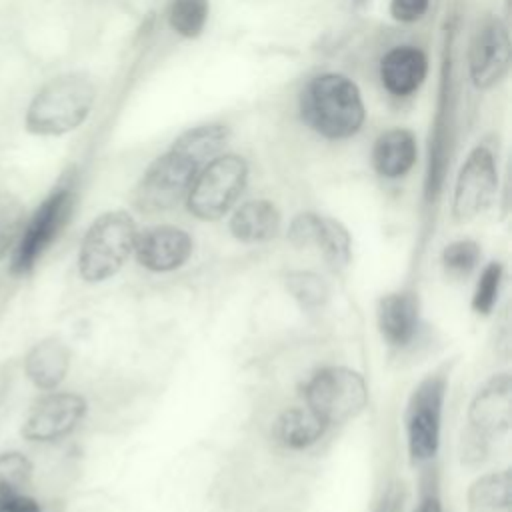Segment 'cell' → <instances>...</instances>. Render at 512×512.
<instances>
[{"instance_id": "1", "label": "cell", "mask_w": 512, "mask_h": 512, "mask_svg": "<svg viewBox=\"0 0 512 512\" xmlns=\"http://www.w3.org/2000/svg\"><path fill=\"white\" fill-rule=\"evenodd\" d=\"M300 118L320 136L344 140L362 128L366 110L358 86L348 76L326 72L302 90Z\"/></svg>"}, {"instance_id": "2", "label": "cell", "mask_w": 512, "mask_h": 512, "mask_svg": "<svg viewBox=\"0 0 512 512\" xmlns=\"http://www.w3.org/2000/svg\"><path fill=\"white\" fill-rule=\"evenodd\" d=\"M96 100L92 80L80 72L48 80L30 100L24 128L36 136H62L86 122Z\"/></svg>"}, {"instance_id": "3", "label": "cell", "mask_w": 512, "mask_h": 512, "mask_svg": "<svg viewBox=\"0 0 512 512\" xmlns=\"http://www.w3.org/2000/svg\"><path fill=\"white\" fill-rule=\"evenodd\" d=\"M138 230L124 210L100 214L86 230L78 250V272L86 282H102L114 276L134 252Z\"/></svg>"}, {"instance_id": "4", "label": "cell", "mask_w": 512, "mask_h": 512, "mask_svg": "<svg viewBox=\"0 0 512 512\" xmlns=\"http://www.w3.org/2000/svg\"><path fill=\"white\" fill-rule=\"evenodd\" d=\"M206 164L192 148L178 138L158 156L134 190V206L142 212H162L186 198L196 174Z\"/></svg>"}, {"instance_id": "5", "label": "cell", "mask_w": 512, "mask_h": 512, "mask_svg": "<svg viewBox=\"0 0 512 512\" xmlns=\"http://www.w3.org/2000/svg\"><path fill=\"white\" fill-rule=\"evenodd\" d=\"M74 202V186L70 182H62L38 204L32 216L24 220L10 258L12 276H24L36 266V262L66 228L74 210Z\"/></svg>"}, {"instance_id": "6", "label": "cell", "mask_w": 512, "mask_h": 512, "mask_svg": "<svg viewBox=\"0 0 512 512\" xmlns=\"http://www.w3.org/2000/svg\"><path fill=\"white\" fill-rule=\"evenodd\" d=\"M248 180V164L238 154H218L196 174L186 206L200 220L222 218L242 194Z\"/></svg>"}, {"instance_id": "7", "label": "cell", "mask_w": 512, "mask_h": 512, "mask_svg": "<svg viewBox=\"0 0 512 512\" xmlns=\"http://www.w3.org/2000/svg\"><path fill=\"white\" fill-rule=\"evenodd\" d=\"M308 408L328 426L354 418L368 400L364 378L344 366H328L318 370L304 386Z\"/></svg>"}, {"instance_id": "8", "label": "cell", "mask_w": 512, "mask_h": 512, "mask_svg": "<svg viewBox=\"0 0 512 512\" xmlns=\"http://www.w3.org/2000/svg\"><path fill=\"white\" fill-rule=\"evenodd\" d=\"M444 394L446 378L440 374H430L414 388L408 400L406 438L410 458L416 464L432 460L438 452Z\"/></svg>"}, {"instance_id": "9", "label": "cell", "mask_w": 512, "mask_h": 512, "mask_svg": "<svg viewBox=\"0 0 512 512\" xmlns=\"http://www.w3.org/2000/svg\"><path fill=\"white\" fill-rule=\"evenodd\" d=\"M498 188V170L492 150L478 144L464 160L452 198V216L456 222H466L484 212L494 200Z\"/></svg>"}, {"instance_id": "10", "label": "cell", "mask_w": 512, "mask_h": 512, "mask_svg": "<svg viewBox=\"0 0 512 512\" xmlns=\"http://www.w3.org/2000/svg\"><path fill=\"white\" fill-rule=\"evenodd\" d=\"M510 68V34L498 16H486L476 28L468 50V72L476 88L496 86Z\"/></svg>"}, {"instance_id": "11", "label": "cell", "mask_w": 512, "mask_h": 512, "mask_svg": "<svg viewBox=\"0 0 512 512\" xmlns=\"http://www.w3.org/2000/svg\"><path fill=\"white\" fill-rule=\"evenodd\" d=\"M86 414V400L74 392H50L28 412L22 436L30 442H54L70 434Z\"/></svg>"}, {"instance_id": "12", "label": "cell", "mask_w": 512, "mask_h": 512, "mask_svg": "<svg viewBox=\"0 0 512 512\" xmlns=\"http://www.w3.org/2000/svg\"><path fill=\"white\" fill-rule=\"evenodd\" d=\"M470 432L482 440L502 436L512 422V380L510 374H494L472 398L468 408Z\"/></svg>"}, {"instance_id": "13", "label": "cell", "mask_w": 512, "mask_h": 512, "mask_svg": "<svg viewBox=\"0 0 512 512\" xmlns=\"http://www.w3.org/2000/svg\"><path fill=\"white\" fill-rule=\"evenodd\" d=\"M134 252L144 268L152 272H170L190 258L192 238L176 226H154L136 236Z\"/></svg>"}, {"instance_id": "14", "label": "cell", "mask_w": 512, "mask_h": 512, "mask_svg": "<svg viewBox=\"0 0 512 512\" xmlns=\"http://www.w3.org/2000/svg\"><path fill=\"white\" fill-rule=\"evenodd\" d=\"M428 74V58L418 46H394L380 60L382 86L392 96L414 94Z\"/></svg>"}, {"instance_id": "15", "label": "cell", "mask_w": 512, "mask_h": 512, "mask_svg": "<svg viewBox=\"0 0 512 512\" xmlns=\"http://www.w3.org/2000/svg\"><path fill=\"white\" fill-rule=\"evenodd\" d=\"M68 368H70V350L56 336L38 340L24 356L26 378L38 390L50 392L58 388L68 374Z\"/></svg>"}, {"instance_id": "16", "label": "cell", "mask_w": 512, "mask_h": 512, "mask_svg": "<svg viewBox=\"0 0 512 512\" xmlns=\"http://www.w3.org/2000/svg\"><path fill=\"white\" fill-rule=\"evenodd\" d=\"M378 328L392 346H406L418 330V298L412 292H392L378 302Z\"/></svg>"}, {"instance_id": "17", "label": "cell", "mask_w": 512, "mask_h": 512, "mask_svg": "<svg viewBox=\"0 0 512 512\" xmlns=\"http://www.w3.org/2000/svg\"><path fill=\"white\" fill-rule=\"evenodd\" d=\"M416 154L414 134L406 128H390L374 140L372 166L382 178H400L410 172Z\"/></svg>"}, {"instance_id": "18", "label": "cell", "mask_w": 512, "mask_h": 512, "mask_svg": "<svg viewBox=\"0 0 512 512\" xmlns=\"http://www.w3.org/2000/svg\"><path fill=\"white\" fill-rule=\"evenodd\" d=\"M280 212L270 200H248L230 218V232L240 242H264L278 234Z\"/></svg>"}, {"instance_id": "19", "label": "cell", "mask_w": 512, "mask_h": 512, "mask_svg": "<svg viewBox=\"0 0 512 512\" xmlns=\"http://www.w3.org/2000/svg\"><path fill=\"white\" fill-rule=\"evenodd\" d=\"M326 424L310 408H288L276 422V438L286 448L302 450L324 434Z\"/></svg>"}, {"instance_id": "20", "label": "cell", "mask_w": 512, "mask_h": 512, "mask_svg": "<svg viewBox=\"0 0 512 512\" xmlns=\"http://www.w3.org/2000/svg\"><path fill=\"white\" fill-rule=\"evenodd\" d=\"M470 512H510L512 510V478L510 470L492 472L478 478L468 490Z\"/></svg>"}, {"instance_id": "21", "label": "cell", "mask_w": 512, "mask_h": 512, "mask_svg": "<svg viewBox=\"0 0 512 512\" xmlns=\"http://www.w3.org/2000/svg\"><path fill=\"white\" fill-rule=\"evenodd\" d=\"M208 0H172L168 6V24L182 38H198L208 22Z\"/></svg>"}, {"instance_id": "22", "label": "cell", "mask_w": 512, "mask_h": 512, "mask_svg": "<svg viewBox=\"0 0 512 512\" xmlns=\"http://www.w3.org/2000/svg\"><path fill=\"white\" fill-rule=\"evenodd\" d=\"M314 246H318L322 250L324 258L328 260V264L334 270H340L350 262V234L334 218L322 216L318 238H316Z\"/></svg>"}, {"instance_id": "23", "label": "cell", "mask_w": 512, "mask_h": 512, "mask_svg": "<svg viewBox=\"0 0 512 512\" xmlns=\"http://www.w3.org/2000/svg\"><path fill=\"white\" fill-rule=\"evenodd\" d=\"M286 288L304 310H316L324 306V302L328 300V286L314 272H304V270L290 272L286 276Z\"/></svg>"}, {"instance_id": "24", "label": "cell", "mask_w": 512, "mask_h": 512, "mask_svg": "<svg viewBox=\"0 0 512 512\" xmlns=\"http://www.w3.org/2000/svg\"><path fill=\"white\" fill-rule=\"evenodd\" d=\"M34 466L22 452L10 450L0 454V496L22 494L32 480Z\"/></svg>"}, {"instance_id": "25", "label": "cell", "mask_w": 512, "mask_h": 512, "mask_svg": "<svg viewBox=\"0 0 512 512\" xmlns=\"http://www.w3.org/2000/svg\"><path fill=\"white\" fill-rule=\"evenodd\" d=\"M24 204L18 196L0 190V260L16 244L24 226Z\"/></svg>"}, {"instance_id": "26", "label": "cell", "mask_w": 512, "mask_h": 512, "mask_svg": "<svg viewBox=\"0 0 512 512\" xmlns=\"http://www.w3.org/2000/svg\"><path fill=\"white\" fill-rule=\"evenodd\" d=\"M500 284H502V264L500 262H490L474 288L472 294V308L478 314H490L492 308L496 306L498 300V292H500Z\"/></svg>"}, {"instance_id": "27", "label": "cell", "mask_w": 512, "mask_h": 512, "mask_svg": "<svg viewBox=\"0 0 512 512\" xmlns=\"http://www.w3.org/2000/svg\"><path fill=\"white\" fill-rule=\"evenodd\" d=\"M480 260V246L474 240H456L442 250V264L454 274H468Z\"/></svg>"}, {"instance_id": "28", "label": "cell", "mask_w": 512, "mask_h": 512, "mask_svg": "<svg viewBox=\"0 0 512 512\" xmlns=\"http://www.w3.org/2000/svg\"><path fill=\"white\" fill-rule=\"evenodd\" d=\"M320 220L322 216L314 214V212H302L298 214L288 228V240L302 248V246H314L316 238H318V230H320Z\"/></svg>"}, {"instance_id": "29", "label": "cell", "mask_w": 512, "mask_h": 512, "mask_svg": "<svg viewBox=\"0 0 512 512\" xmlns=\"http://www.w3.org/2000/svg\"><path fill=\"white\" fill-rule=\"evenodd\" d=\"M430 0H390V16L398 22L410 24L424 18Z\"/></svg>"}, {"instance_id": "30", "label": "cell", "mask_w": 512, "mask_h": 512, "mask_svg": "<svg viewBox=\"0 0 512 512\" xmlns=\"http://www.w3.org/2000/svg\"><path fill=\"white\" fill-rule=\"evenodd\" d=\"M0 512H42L40 504L22 494H10V496H0Z\"/></svg>"}, {"instance_id": "31", "label": "cell", "mask_w": 512, "mask_h": 512, "mask_svg": "<svg viewBox=\"0 0 512 512\" xmlns=\"http://www.w3.org/2000/svg\"><path fill=\"white\" fill-rule=\"evenodd\" d=\"M402 500H404L402 486L390 484L388 490L384 492L382 500L378 502V506H376L374 512H402Z\"/></svg>"}, {"instance_id": "32", "label": "cell", "mask_w": 512, "mask_h": 512, "mask_svg": "<svg viewBox=\"0 0 512 512\" xmlns=\"http://www.w3.org/2000/svg\"><path fill=\"white\" fill-rule=\"evenodd\" d=\"M414 512H442V504L440 498L434 492H428L422 496L418 508Z\"/></svg>"}]
</instances>
